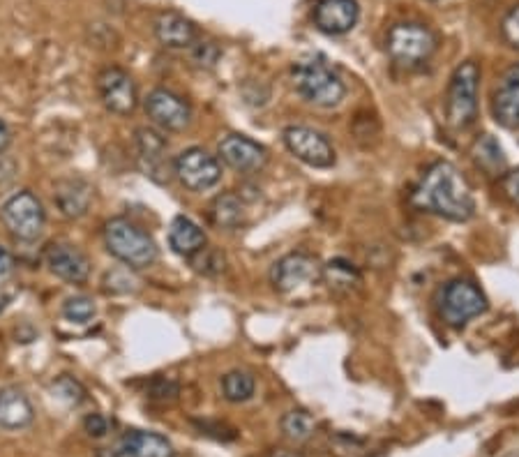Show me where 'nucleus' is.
Masks as SVG:
<instances>
[{
	"mask_svg": "<svg viewBox=\"0 0 519 457\" xmlns=\"http://www.w3.org/2000/svg\"><path fill=\"white\" fill-rule=\"evenodd\" d=\"M411 204L418 211L439 215L450 222H466L476 213L471 187L462 171L450 162H434L420 176L416 190L411 194Z\"/></svg>",
	"mask_w": 519,
	"mask_h": 457,
	"instance_id": "f257e3e1",
	"label": "nucleus"
},
{
	"mask_svg": "<svg viewBox=\"0 0 519 457\" xmlns=\"http://www.w3.org/2000/svg\"><path fill=\"white\" fill-rule=\"evenodd\" d=\"M104 245H107L111 257H116L120 264L132 268V271L150 268L160 257L153 236L127 217H114L104 224Z\"/></svg>",
	"mask_w": 519,
	"mask_h": 457,
	"instance_id": "f03ea898",
	"label": "nucleus"
},
{
	"mask_svg": "<svg viewBox=\"0 0 519 457\" xmlns=\"http://www.w3.org/2000/svg\"><path fill=\"white\" fill-rule=\"evenodd\" d=\"M293 86L296 91L305 97L307 102L317 104V107L330 109L337 107L344 100L346 86L340 74L330 67L321 56L300 58L293 65Z\"/></svg>",
	"mask_w": 519,
	"mask_h": 457,
	"instance_id": "7ed1b4c3",
	"label": "nucleus"
},
{
	"mask_svg": "<svg viewBox=\"0 0 519 457\" xmlns=\"http://www.w3.org/2000/svg\"><path fill=\"white\" fill-rule=\"evenodd\" d=\"M478 84H480L478 63L466 61L455 67L453 77H450L448 95H446V118H448V125L455 127V130H466V127L476 121Z\"/></svg>",
	"mask_w": 519,
	"mask_h": 457,
	"instance_id": "20e7f679",
	"label": "nucleus"
},
{
	"mask_svg": "<svg viewBox=\"0 0 519 457\" xmlns=\"http://www.w3.org/2000/svg\"><path fill=\"white\" fill-rule=\"evenodd\" d=\"M386 51L393 61L413 70L430 61L436 51V37L430 28L416 21H406V24H395L386 37Z\"/></svg>",
	"mask_w": 519,
	"mask_h": 457,
	"instance_id": "39448f33",
	"label": "nucleus"
},
{
	"mask_svg": "<svg viewBox=\"0 0 519 457\" xmlns=\"http://www.w3.org/2000/svg\"><path fill=\"white\" fill-rule=\"evenodd\" d=\"M0 220L5 229L21 243H33L42 236L47 213H44L42 201L33 192H17L5 201L0 208Z\"/></svg>",
	"mask_w": 519,
	"mask_h": 457,
	"instance_id": "423d86ee",
	"label": "nucleus"
},
{
	"mask_svg": "<svg viewBox=\"0 0 519 457\" xmlns=\"http://www.w3.org/2000/svg\"><path fill=\"white\" fill-rule=\"evenodd\" d=\"M487 310V298L469 280H450L439 291V314L448 326L462 328Z\"/></svg>",
	"mask_w": 519,
	"mask_h": 457,
	"instance_id": "0eeeda50",
	"label": "nucleus"
},
{
	"mask_svg": "<svg viewBox=\"0 0 519 457\" xmlns=\"http://www.w3.org/2000/svg\"><path fill=\"white\" fill-rule=\"evenodd\" d=\"M173 176L192 192H206L222 181V167L215 155L203 148H187L173 160Z\"/></svg>",
	"mask_w": 519,
	"mask_h": 457,
	"instance_id": "6e6552de",
	"label": "nucleus"
},
{
	"mask_svg": "<svg viewBox=\"0 0 519 457\" xmlns=\"http://www.w3.org/2000/svg\"><path fill=\"white\" fill-rule=\"evenodd\" d=\"M284 146L289 148V153L296 160L305 162L307 167L314 169H328L335 164V148L326 139V134H321L312 127L305 125H291L282 132Z\"/></svg>",
	"mask_w": 519,
	"mask_h": 457,
	"instance_id": "1a4fd4ad",
	"label": "nucleus"
},
{
	"mask_svg": "<svg viewBox=\"0 0 519 457\" xmlns=\"http://www.w3.org/2000/svg\"><path fill=\"white\" fill-rule=\"evenodd\" d=\"M321 280V266L310 254L293 252L282 257L270 271V282L280 294H296V291L312 287Z\"/></svg>",
	"mask_w": 519,
	"mask_h": 457,
	"instance_id": "9d476101",
	"label": "nucleus"
},
{
	"mask_svg": "<svg viewBox=\"0 0 519 457\" xmlns=\"http://www.w3.org/2000/svg\"><path fill=\"white\" fill-rule=\"evenodd\" d=\"M97 93L107 111L116 116H130L139 104V93L134 79L120 67H107L97 77Z\"/></svg>",
	"mask_w": 519,
	"mask_h": 457,
	"instance_id": "9b49d317",
	"label": "nucleus"
},
{
	"mask_svg": "<svg viewBox=\"0 0 519 457\" xmlns=\"http://www.w3.org/2000/svg\"><path fill=\"white\" fill-rule=\"evenodd\" d=\"M144 109L150 121L164 132H183L192 123V109L183 97L167 91V88H155L146 97Z\"/></svg>",
	"mask_w": 519,
	"mask_h": 457,
	"instance_id": "f8f14e48",
	"label": "nucleus"
},
{
	"mask_svg": "<svg viewBox=\"0 0 519 457\" xmlns=\"http://www.w3.org/2000/svg\"><path fill=\"white\" fill-rule=\"evenodd\" d=\"M134 144H137L139 162L144 167L146 176L155 183H169L173 176V162L167 157L169 144L167 139L162 137L157 130H150V127H139L137 134H134Z\"/></svg>",
	"mask_w": 519,
	"mask_h": 457,
	"instance_id": "ddd939ff",
	"label": "nucleus"
},
{
	"mask_svg": "<svg viewBox=\"0 0 519 457\" xmlns=\"http://www.w3.org/2000/svg\"><path fill=\"white\" fill-rule=\"evenodd\" d=\"M44 264L51 275L70 284H84L90 277V259L72 243H51L44 250Z\"/></svg>",
	"mask_w": 519,
	"mask_h": 457,
	"instance_id": "4468645a",
	"label": "nucleus"
},
{
	"mask_svg": "<svg viewBox=\"0 0 519 457\" xmlns=\"http://www.w3.org/2000/svg\"><path fill=\"white\" fill-rule=\"evenodd\" d=\"M220 153L222 162L231 167L238 174H254V171H261L268 162L266 148L257 141H252L250 137H243V134H229L220 141Z\"/></svg>",
	"mask_w": 519,
	"mask_h": 457,
	"instance_id": "2eb2a0df",
	"label": "nucleus"
},
{
	"mask_svg": "<svg viewBox=\"0 0 519 457\" xmlns=\"http://www.w3.org/2000/svg\"><path fill=\"white\" fill-rule=\"evenodd\" d=\"M100 457H176L171 441L157 432L130 430L116 446L102 448Z\"/></svg>",
	"mask_w": 519,
	"mask_h": 457,
	"instance_id": "dca6fc26",
	"label": "nucleus"
},
{
	"mask_svg": "<svg viewBox=\"0 0 519 457\" xmlns=\"http://www.w3.org/2000/svg\"><path fill=\"white\" fill-rule=\"evenodd\" d=\"M360 7L356 0H319L314 5V26L326 35H344L358 24Z\"/></svg>",
	"mask_w": 519,
	"mask_h": 457,
	"instance_id": "f3484780",
	"label": "nucleus"
},
{
	"mask_svg": "<svg viewBox=\"0 0 519 457\" xmlns=\"http://www.w3.org/2000/svg\"><path fill=\"white\" fill-rule=\"evenodd\" d=\"M492 114L494 121L506 130H517L519 127V65L508 67L501 74L499 84L494 88Z\"/></svg>",
	"mask_w": 519,
	"mask_h": 457,
	"instance_id": "a211bd4d",
	"label": "nucleus"
},
{
	"mask_svg": "<svg viewBox=\"0 0 519 457\" xmlns=\"http://www.w3.org/2000/svg\"><path fill=\"white\" fill-rule=\"evenodd\" d=\"M54 201L60 215L67 217V220H79L93 204V187L84 178H63V181L56 183Z\"/></svg>",
	"mask_w": 519,
	"mask_h": 457,
	"instance_id": "6ab92c4d",
	"label": "nucleus"
},
{
	"mask_svg": "<svg viewBox=\"0 0 519 457\" xmlns=\"http://www.w3.org/2000/svg\"><path fill=\"white\" fill-rule=\"evenodd\" d=\"M35 421L33 402L17 386L0 388V430L17 432Z\"/></svg>",
	"mask_w": 519,
	"mask_h": 457,
	"instance_id": "aec40b11",
	"label": "nucleus"
},
{
	"mask_svg": "<svg viewBox=\"0 0 519 457\" xmlns=\"http://www.w3.org/2000/svg\"><path fill=\"white\" fill-rule=\"evenodd\" d=\"M155 35L164 47L169 49H187L197 40V28L190 19H185L178 12H162L155 19Z\"/></svg>",
	"mask_w": 519,
	"mask_h": 457,
	"instance_id": "412c9836",
	"label": "nucleus"
},
{
	"mask_svg": "<svg viewBox=\"0 0 519 457\" xmlns=\"http://www.w3.org/2000/svg\"><path fill=\"white\" fill-rule=\"evenodd\" d=\"M169 245L171 250L180 254V257L192 259L194 254L206 247V234L197 222H192L190 217H176L169 227Z\"/></svg>",
	"mask_w": 519,
	"mask_h": 457,
	"instance_id": "4be33fe9",
	"label": "nucleus"
},
{
	"mask_svg": "<svg viewBox=\"0 0 519 457\" xmlns=\"http://www.w3.org/2000/svg\"><path fill=\"white\" fill-rule=\"evenodd\" d=\"M321 280L337 294H351L360 287V273L346 259H333L321 268Z\"/></svg>",
	"mask_w": 519,
	"mask_h": 457,
	"instance_id": "5701e85b",
	"label": "nucleus"
},
{
	"mask_svg": "<svg viewBox=\"0 0 519 457\" xmlns=\"http://www.w3.org/2000/svg\"><path fill=\"white\" fill-rule=\"evenodd\" d=\"M243 217H245L243 201L231 192L220 194V197H215L213 204H210V220H213V224H217L220 229L240 227V224H243Z\"/></svg>",
	"mask_w": 519,
	"mask_h": 457,
	"instance_id": "b1692460",
	"label": "nucleus"
},
{
	"mask_svg": "<svg viewBox=\"0 0 519 457\" xmlns=\"http://www.w3.org/2000/svg\"><path fill=\"white\" fill-rule=\"evenodd\" d=\"M473 157H476V164L480 169H485L490 176L501 174L503 169H506V157H503L501 146L496 144V139L490 137H483L473 148Z\"/></svg>",
	"mask_w": 519,
	"mask_h": 457,
	"instance_id": "393cba45",
	"label": "nucleus"
},
{
	"mask_svg": "<svg viewBox=\"0 0 519 457\" xmlns=\"http://www.w3.org/2000/svg\"><path fill=\"white\" fill-rule=\"evenodd\" d=\"M254 388H257V381L250 372L243 370H233L229 374H224L222 379V393L229 402H247L254 395Z\"/></svg>",
	"mask_w": 519,
	"mask_h": 457,
	"instance_id": "a878e982",
	"label": "nucleus"
},
{
	"mask_svg": "<svg viewBox=\"0 0 519 457\" xmlns=\"http://www.w3.org/2000/svg\"><path fill=\"white\" fill-rule=\"evenodd\" d=\"M51 395L56 397L58 402H63L65 407H79V404L86 402V388L79 379L70 377V374H60L49 386Z\"/></svg>",
	"mask_w": 519,
	"mask_h": 457,
	"instance_id": "bb28decb",
	"label": "nucleus"
},
{
	"mask_svg": "<svg viewBox=\"0 0 519 457\" xmlns=\"http://www.w3.org/2000/svg\"><path fill=\"white\" fill-rule=\"evenodd\" d=\"M314 427V418L300 409H293L282 418V432L291 441H307L314 434Z\"/></svg>",
	"mask_w": 519,
	"mask_h": 457,
	"instance_id": "cd10ccee",
	"label": "nucleus"
},
{
	"mask_svg": "<svg viewBox=\"0 0 519 457\" xmlns=\"http://www.w3.org/2000/svg\"><path fill=\"white\" fill-rule=\"evenodd\" d=\"M224 264H227V261H224V254L217 252L215 247H208V245L192 257L194 271L201 273V275H208V277H215V275L224 273Z\"/></svg>",
	"mask_w": 519,
	"mask_h": 457,
	"instance_id": "c85d7f7f",
	"label": "nucleus"
},
{
	"mask_svg": "<svg viewBox=\"0 0 519 457\" xmlns=\"http://www.w3.org/2000/svg\"><path fill=\"white\" fill-rule=\"evenodd\" d=\"M63 317L72 324H88L95 317V303L88 296H72L63 303Z\"/></svg>",
	"mask_w": 519,
	"mask_h": 457,
	"instance_id": "c756f323",
	"label": "nucleus"
},
{
	"mask_svg": "<svg viewBox=\"0 0 519 457\" xmlns=\"http://www.w3.org/2000/svg\"><path fill=\"white\" fill-rule=\"evenodd\" d=\"M501 33H503V37H506V42L510 44V47L519 51V5H515L513 10L503 17Z\"/></svg>",
	"mask_w": 519,
	"mask_h": 457,
	"instance_id": "7c9ffc66",
	"label": "nucleus"
},
{
	"mask_svg": "<svg viewBox=\"0 0 519 457\" xmlns=\"http://www.w3.org/2000/svg\"><path fill=\"white\" fill-rule=\"evenodd\" d=\"M84 430L90 434V437L100 439V437H107L111 430V423L104 414H88L84 418Z\"/></svg>",
	"mask_w": 519,
	"mask_h": 457,
	"instance_id": "2f4dec72",
	"label": "nucleus"
},
{
	"mask_svg": "<svg viewBox=\"0 0 519 457\" xmlns=\"http://www.w3.org/2000/svg\"><path fill=\"white\" fill-rule=\"evenodd\" d=\"M194 47V61H197L201 67H213L217 63V58H220V49L215 47V44L210 42H201V44H192Z\"/></svg>",
	"mask_w": 519,
	"mask_h": 457,
	"instance_id": "473e14b6",
	"label": "nucleus"
},
{
	"mask_svg": "<svg viewBox=\"0 0 519 457\" xmlns=\"http://www.w3.org/2000/svg\"><path fill=\"white\" fill-rule=\"evenodd\" d=\"M503 192L515 206H519V167L503 174Z\"/></svg>",
	"mask_w": 519,
	"mask_h": 457,
	"instance_id": "72a5a7b5",
	"label": "nucleus"
},
{
	"mask_svg": "<svg viewBox=\"0 0 519 457\" xmlns=\"http://www.w3.org/2000/svg\"><path fill=\"white\" fill-rule=\"evenodd\" d=\"M12 271H14V259H12V254L7 252L3 245H0V282L7 280V277L12 275Z\"/></svg>",
	"mask_w": 519,
	"mask_h": 457,
	"instance_id": "f704fd0d",
	"label": "nucleus"
},
{
	"mask_svg": "<svg viewBox=\"0 0 519 457\" xmlns=\"http://www.w3.org/2000/svg\"><path fill=\"white\" fill-rule=\"evenodd\" d=\"M10 141H12L10 127H7V125H5V121H3V118H0V153H3L5 148L10 146Z\"/></svg>",
	"mask_w": 519,
	"mask_h": 457,
	"instance_id": "c9c22d12",
	"label": "nucleus"
},
{
	"mask_svg": "<svg viewBox=\"0 0 519 457\" xmlns=\"http://www.w3.org/2000/svg\"><path fill=\"white\" fill-rule=\"evenodd\" d=\"M270 457H300V455H296V453H289V451H277V453H273Z\"/></svg>",
	"mask_w": 519,
	"mask_h": 457,
	"instance_id": "e433bc0d",
	"label": "nucleus"
}]
</instances>
